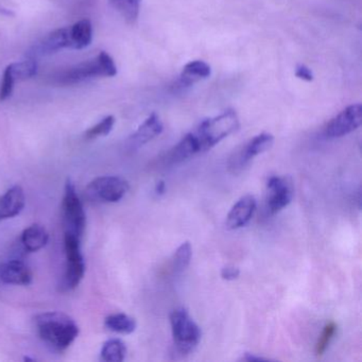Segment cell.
<instances>
[{
  "instance_id": "obj_1",
  "label": "cell",
  "mask_w": 362,
  "mask_h": 362,
  "mask_svg": "<svg viewBox=\"0 0 362 362\" xmlns=\"http://www.w3.org/2000/svg\"><path fill=\"white\" fill-rule=\"evenodd\" d=\"M35 321L40 338L54 351L69 349L79 334L75 320L59 311L41 313Z\"/></svg>"
},
{
  "instance_id": "obj_2",
  "label": "cell",
  "mask_w": 362,
  "mask_h": 362,
  "mask_svg": "<svg viewBox=\"0 0 362 362\" xmlns=\"http://www.w3.org/2000/svg\"><path fill=\"white\" fill-rule=\"evenodd\" d=\"M239 128L236 112L228 110L220 115L201 122L192 132L188 133L196 148L197 154L209 151L222 139L230 136Z\"/></svg>"
},
{
  "instance_id": "obj_3",
  "label": "cell",
  "mask_w": 362,
  "mask_h": 362,
  "mask_svg": "<svg viewBox=\"0 0 362 362\" xmlns=\"http://www.w3.org/2000/svg\"><path fill=\"white\" fill-rule=\"evenodd\" d=\"M170 324L173 337V354L184 357L192 353L202 336L198 324L184 308L175 309L171 313Z\"/></svg>"
},
{
  "instance_id": "obj_4",
  "label": "cell",
  "mask_w": 362,
  "mask_h": 362,
  "mask_svg": "<svg viewBox=\"0 0 362 362\" xmlns=\"http://www.w3.org/2000/svg\"><path fill=\"white\" fill-rule=\"evenodd\" d=\"M117 75V67L107 52H101L94 60L81 63L71 67L69 71L61 75L60 82L62 84H75L86 81L90 78L114 77Z\"/></svg>"
},
{
  "instance_id": "obj_5",
  "label": "cell",
  "mask_w": 362,
  "mask_h": 362,
  "mask_svg": "<svg viewBox=\"0 0 362 362\" xmlns=\"http://www.w3.org/2000/svg\"><path fill=\"white\" fill-rule=\"evenodd\" d=\"M62 215L65 235H71L81 239L86 228V215L83 204L71 180H67L65 184Z\"/></svg>"
},
{
  "instance_id": "obj_6",
  "label": "cell",
  "mask_w": 362,
  "mask_h": 362,
  "mask_svg": "<svg viewBox=\"0 0 362 362\" xmlns=\"http://www.w3.org/2000/svg\"><path fill=\"white\" fill-rule=\"evenodd\" d=\"M81 239L71 235H65L64 247L66 254V270L64 275V287L75 289L79 286L86 274V262L81 253Z\"/></svg>"
},
{
  "instance_id": "obj_7",
  "label": "cell",
  "mask_w": 362,
  "mask_h": 362,
  "mask_svg": "<svg viewBox=\"0 0 362 362\" xmlns=\"http://www.w3.org/2000/svg\"><path fill=\"white\" fill-rule=\"evenodd\" d=\"M88 196L94 200L105 203L119 202L129 190L126 180L114 175L99 177L88 185Z\"/></svg>"
},
{
  "instance_id": "obj_8",
  "label": "cell",
  "mask_w": 362,
  "mask_h": 362,
  "mask_svg": "<svg viewBox=\"0 0 362 362\" xmlns=\"http://www.w3.org/2000/svg\"><path fill=\"white\" fill-rule=\"evenodd\" d=\"M274 137L269 133H262L245 144L238 151L234 152L228 160V169L233 173H239L255 156L271 149Z\"/></svg>"
},
{
  "instance_id": "obj_9",
  "label": "cell",
  "mask_w": 362,
  "mask_h": 362,
  "mask_svg": "<svg viewBox=\"0 0 362 362\" xmlns=\"http://www.w3.org/2000/svg\"><path fill=\"white\" fill-rule=\"evenodd\" d=\"M361 124V105H351L328 122L324 133L328 139H340L357 130Z\"/></svg>"
},
{
  "instance_id": "obj_10",
  "label": "cell",
  "mask_w": 362,
  "mask_h": 362,
  "mask_svg": "<svg viewBox=\"0 0 362 362\" xmlns=\"http://www.w3.org/2000/svg\"><path fill=\"white\" fill-rule=\"evenodd\" d=\"M267 189V209L271 215L279 213L293 199V185L289 177H271Z\"/></svg>"
},
{
  "instance_id": "obj_11",
  "label": "cell",
  "mask_w": 362,
  "mask_h": 362,
  "mask_svg": "<svg viewBox=\"0 0 362 362\" xmlns=\"http://www.w3.org/2000/svg\"><path fill=\"white\" fill-rule=\"evenodd\" d=\"M256 205L257 204H256L255 198L251 194H247L239 199L228 214L226 228L230 230H237L247 226L255 213Z\"/></svg>"
},
{
  "instance_id": "obj_12",
  "label": "cell",
  "mask_w": 362,
  "mask_h": 362,
  "mask_svg": "<svg viewBox=\"0 0 362 362\" xmlns=\"http://www.w3.org/2000/svg\"><path fill=\"white\" fill-rule=\"evenodd\" d=\"M0 281L8 285L27 286L33 281V272L22 260H10L0 266Z\"/></svg>"
},
{
  "instance_id": "obj_13",
  "label": "cell",
  "mask_w": 362,
  "mask_h": 362,
  "mask_svg": "<svg viewBox=\"0 0 362 362\" xmlns=\"http://www.w3.org/2000/svg\"><path fill=\"white\" fill-rule=\"evenodd\" d=\"M26 204L24 189L16 185L0 197V221L11 219L22 213Z\"/></svg>"
},
{
  "instance_id": "obj_14",
  "label": "cell",
  "mask_w": 362,
  "mask_h": 362,
  "mask_svg": "<svg viewBox=\"0 0 362 362\" xmlns=\"http://www.w3.org/2000/svg\"><path fill=\"white\" fill-rule=\"evenodd\" d=\"M163 129L164 127H163L160 117L156 113L151 114L131 135L129 145L132 149H139L158 136L163 132Z\"/></svg>"
},
{
  "instance_id": "obj_15",
  "label": "cell",
  "mask_w": 362,
  "mask_h": 362,
  "mask_svg": "<svg viewBox=\"0 0 362 362\" xmlns=\"http://www.w3.org/2000/svg\"><path fill=\"white\" fill-rule=\"evenodd\" d=\"M71 47L69 28L58 29L44 37L43 41L37 46V54H52L63 48Z\"/></svg>"
},
{
  "instance_id": "obj_16",
  "label": "cell",
  "mask_w": 362,
  "mask_h": 362,
  "mask_svg": "<svg viewBox=\"0 0 362 362\" xmlns=\"http://www.w3.org/2000/svg\"><path fill=\"white\" fill-rule=\"evenodd\" d=\"M49 240V234L41 224H33L22 234V243L28 252H37L43 249Z\"/></svg>"
},
{
  "instance_id": "obj_17",
  "label": "cell",
  "mask_w": 362,
  "mask_h": 362,
  "mask_svg": "<svg viewBox=\"0 0 362 362\" xmlns=\"http://www.w3.org/2000/svg\"><path fill=\"white\" fill-rule=\"evenodd\" d=\"M71 49H83L93 40V26L90 20H82L69 28Z\"/></svg>"
},
{
  "instance_id": "obj_18",
  "label": "cell",
  "mask_w": 362,
  "mask_h": 362,
  "mask_svg": "<svg viewBox=\"0 0 362 362\" xmlns=\"http://www.w3.org/2000/svg\"><path fill=\"white\" fill-rule=\"evenodd\" d=\"M211 66L204 61H192L185 65L180 77L181 86H192L196 82L211 76Z\"/></svg>"
},
{
  "instance_id": "obj_19",
  "label": "cell",
  "mask_w": 362,
  "mask_h": 362,
  "mask_svg": "<svg viewBox=\"0 0 362 362\" xmlns=\"http://www.w3.org/2000/svg\"><path fill=\"white\" fill-rule=\"evenodd\" d=\"M105 326L117 334H130L136 329V321L126 313H114L105 317Z\"/></svg>"
},
{
  "instance_id": "obj_20",
  "label": "cell",
  "mask_w": 362,
  "mask_h": 362,
  "mask_svg": "<svg viewBox=\"0 0 362 362\" xmlns=\"http://www.w3.org/2000/svg\"><path fill=\"white\" fill-rule=\"evenodd\" d=\"M127 355V346L120 339H111L101 349V359L107 362L124 361Z\"/></svg>"
},
{
  "instance_id": "obj_21",
  "label": "cell",
  "mask_w": 362,
  "mask_h": 362,
  "mask_svg": "<svg viewBox=\"0 0 362 362\" xmlns=\"http://www.w3.org/2000/svg\"><path fill=\"white\" fill-rule=\"evenodd\" d=\"M141 3V0H111L112 5L131 24L139 18Z\"/></svg>"
},
{
  "instance_id": "obj_22",
  "label": "cell",
  "mask_w": 362,
  "mask_h": 362,
  "mask_svg": "<svg viewBox=\"0 0 362 362\" xmlns=\"http://www.w3.org/2000/svg\"><path fill=\"white\" fill-rule=\"evenodd\" d=\"M11 74L12 78L14 81H22V80L29 79L33 78V76L37 75V64L35 61L28 60L24 62L12 63L7 67Z\"/></svg>"
},
{
  "instance_id": "obj_23",
  "label": "cell",
  "mask_w": 362,
  "mask_h": 362,
  "mask_svg": "<svg viewBox=\"0 0 362 362\" xmlns=\"http://www.w3.org/2000/svg\"><path fill=\"white\" fill-rule=\"evenodd\" d=\"M192 247L188 241L182 243L177 251H175V255H173V268L175 273L183 272L184 270L187 269L189 266L190 260H192Z\"/></svg>"
},
{
  "instance_id": "obj_24",
  "label": "cell",
  "mask_w": 362,
  "mask_h": 362,
  "mask_svg": "<svg viewBox=\"0 0 362 362\" xmlns=\"http://www.w3.org/2000/svg\"><path fill=\"white\" fill-rule=\"evenodd\" d=\"M337 332V324L334 322H329L324 326L322 334L317 339V344H315V354L317 356H322L325 353L326 349L329 346L332 338Z\"/></svg>"
},
{
  "instance_id": "obj_25",
  "label": "cell",
  "mask_w": 362,
  "mask_h": 362,
  "mask_svg": "<svg viewBox=\"0 0 362 362\" xmlns=\"http://www.w3.org/2000/svg\"><path fill=\"white\" fill-rule=\"evenodd\" d=\"M115 124V117L114 116H107L105 119L101 120L96 126L88 129L86 132V139H94L97 137L107 136L113 130Z\"/></svg>"
},
{
  "instance_id": "obj_26",
  "label": "cell",
  "mask_w": 362,
  "mask_h": 362,
  "mask_svg": "<svg viewBox=\"0 0 362 362\" xmlns=\"http://www.w3.org/2000/svg\"><path fill=\"white\" fill-rule=\"evenodd\" d=\"M14 83H16V81L12 78L9 69H6L5 73H4L3 81L0 83V101L7 100L11 96Z\"/></svg>"
},
{
  "instance_id": "obj_27",
  "label": "cell",
  "mask_w": 362,
  "mask_h": 362,
  "mask_svg": "<svg viewBox=\"0 0 362 362\" xmlns=\"http://www.w3.org/2000/svg\"><path fill=\"white\" fill-rule=\"evenodd\" d=\"M296 76L298 79L304 80V81L311 82L313 80V74L309 67L306 65L300 64L296 67Z\"/></svg>"
},
{
  "instance_id": "obj_28",
  "label": "cell",
  "mask_w": 362,
  "mask_h": 362,
  "mask_svg": "<svg viewBox=\"0 0 362 362\" xmlns=\"http://www.w3.org/2000/svg\"><path fill=\"white\" fill-rule=\"evenodd\" d=\"M240 275V270L234 266L224 267L221 270V277L226 281H235Z\"/></svg>"
},
{
  "instance_id": "obj_29",
  "label": "cell",
  "mask_w": 362,
  "mask_h": 362,
  "mask_svg": "<svg viewBox=\"0 0 362 362\" xmlns=\"http://www.w3.org/2000/svg\"><path fill=\"white\" fill-rule=\"evenodd\" d=\"M241 360H245V361H264L267 359L266 358L259 357V356H255L254 354L247 353Z\"/></svg>"
},
{
  "instance_id": "obj_30",
  "label": "cell",
  "mask_w": 362,
  "mask_h": 362,
  "mask_svg": "<svg viewBox=\"0 0 362 362\" xmlns=\"http://www.w3.org/2000/svg\"><path fill=\"white\" fill-rule=\"evenodd\" d=\"M166 192V184L164 181H158L156 186V192L158 196H162Z\"/></svg>"
}]
</instances>
